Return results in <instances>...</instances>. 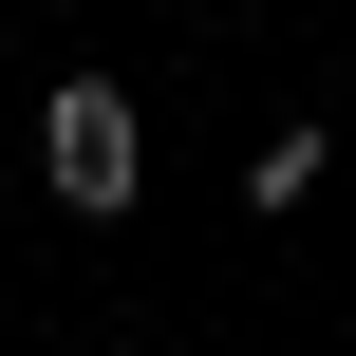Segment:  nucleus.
Segmentation results:
<instances>
[{"mask_svg":"<svg viewBox=\"0 0 356 356\" xmlns=\"http://www.w3.org/2000/svg\"><path fill=\"white\" fill-rule=\"evenodd\" d=\"M38 169H56V207H131V169H150L131 94H113V75H56V113H38Z\"/></svg>","mask_w":356,"mask_h":356,"instance_id":"f257e3e1","label":"nucleus"}]
</instances>
